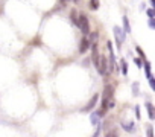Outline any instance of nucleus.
<instances>
[{"instance_id": "f257e3e1", "label": "nucleus", "mask_w": 155, "mask_h": 137, "mask_svg": "<svg viewBox=\"0 0 155 137\" xmlns=\"http://www.w3.org/2000/svg\"><path fill=\"white\" fill-rule=\"evenodd\" d=\"M78 26L81 28V31H82V34H90V23H88V18H87V15H84V14H81L79 15V18H78Z\"/></svg>"}, {"instance_id": "f03ea898", "label": "nucleus", "mask_w": 155, "mask_h": 137, "mask_svg": "<svg viewBox=\"0 0 155 137\" xmlns=\"http://www.w3.org/2000/svg\"><path fill=\"white\" fill-rule=\"evenodd\" d=\"M114 37H116V43H117V47L120 49V44L125 41V31L119 26H114Z\"/></svg>"}, {"instance_id": "7ed1b4c3", "label": "nucleus", "mask_w": 155, "mask_h": 137, "mask_svg": "<svg viewBox=\"0 0 155 137\" xmlns=\"http://www.w3.org/2000/svg\"><path fill=\"white\" fill-rule=\"evenodd\" d=\"M99 58H101V55H99V52H97V44L94 43V44H93V62H94L96 68L99 67Z\"/></svg>"}, {"instance_id": "20e7f679", "label": "nucleus", "mask_w": 155, "mask_h": 137, "mask_svg": "<svg viewBox=\"0 0 155 137\" xmlns=\"http://www.w3.org/2000/svg\"><path fill=\"white\" fill-rule=\"evenodd\" d=\"M97 101H99V95H94V96L90 99V102L87 104V107L84 108V111H90V110H91V108H93V107L97 104Z\"/></svg>"}, {"instance_id": "39448f33", "label": "nucleus", "mask_w": 155, "mask_h": 137, "mask_svg": "<svg viewBox=\"0 0 155 137\" xmlns=\"http://www.w3.org/2000/svg\"><path fill=\"white\" fill-rule=\"evenodd\" d=\"M90 40L88 38H82V41H81V46H79V52L81 53H85L87 52V49H88V46H90Z\"/></svg>"}, {"instance_id": "423d86ee", "label": "nucleus", "mask_w": 155, "mask_h": 137, "mask_svg": "<svg viewBox=\"0 0 155 137\" xmlns=\"http://www.w3.org/2000/svg\"><path fill=\"white\" fill-rule=\"evenodd\" d=\"M122 128H123L125 131L131 132V131H134L135 125H134V122H128V120H123V122H122Z\"/></svg>"}, {"instance_id": "0eeeda50", "label": "nucleus", "mask_w": 155, "mask_h": 137, "mask_svg": "<svg viewBox=\"0 0 155 137\" xmlns=\"http://www.w3.org/2000/svg\"><path fill=\"white\" fill-rule=\"evenodd\" d=\"M122 20H123V29H125V34H129V32H131V26H129V20H128V17L125 15Z\"/></svg>"}, {"instance_id": "6e6552de", "label": "nucleus", "mask_w": 155, "mask_h": 137, "mask_svg": "<svg viewBox=\"0 0 155 137\" xmlns=\"http://www.w3.org/2000/svg\"><path fill=\"white\" fill-rule=\"evenodd\" d=\"M113 92H114V87L113 85H107L105 87V98L107 99H111L113 98Z\"/></svg>"}, {"instance_id": "1a4fd4ad", "label": "nucleus", "mask_w": 155, "mask_h": 137, "mask_svg": "<svg viewBox=\"0 0 155 137\" xmlns=\"http://www.w3.org/2000/svg\"><path fill=\"white\" fill-rule=\"evenodd\" d=\"M146 108H147V113H149V119H150V120H153V119H155L153 105H152V104H146Z\"/></svg>"}, {"instance_id": "9d476101", "label": "nucleus", "mask_w": 155, "mask_h": 137, "mask_svg": "<svg viewBox=\"0 0 155 137\" xmlns=\"http://www.w3.org/2000/svg\"><path fill=\"white\" fill-rule=\"evenodd\" d=\"M90 9H93V11H96V9H99V6H101V2L99 0H90Z\"/></svg>"}, {"instance_id": "9b49d317", "label": "nucleus", "mask_w": 155, "mask_h": 137, "mask_svg": "<svg viewBox=\"0 0 155 137\" xmlns=\"http://www.w3.org/2000/svg\"><path fill=\"white\" fill-rule=\"evenodd\" d=\"M90 122H91L93 125H97V123H99V114H97V113H93V114L90 116Z\"/></svg>"}, {"instance_id": "f8f14e48", "label": "nucleus", "mask_w": 155, "mask_h": 137, "mask_svg": "<svg viewBox=\"0 0 155 137\" xmlns=\"http://www.w3.org/2000/svg\"><path fill=\"white\" fill-rule=\"evenodd\" d=\"M144 72H146V76L149 78V76H150V62H149V61L144 62Z\"/></svg>"}, {"instance_id": "ddd939ff", "label": "nucleus", "mask_w": 155, "mask_h": 137, "mask_svg": "<svg viewBox=\"0 0 155 137\" xmlns=\"http://www.w3.org/2000/svg\"><path fill=\"white\" fill-rule=\"evenodd\" d=\"M120 62H122V73H123V75H126V73H128V64H126V61H125V59H122Z\"/></svg>"}, {"instance_id": "4468645a", "label": "nucleus", "mask_w": 155, "mask_h": 137, "mask_svg": "<svg viewBox=\"0 0 155 137\" xmlns=\"http://www.w3.org/2000/svg\"><path fill=\"white\" fill-rule=\"evenodd\" d=\"M149 84H150V89H152V90H153V89H155V79H153V78H152V75H150V76H149Z\"/></svg>"}, {"instance_id": "2eb2a0df", "label": "nucleus", "mask_w": 155, "mask_h": 137, "mask_svg": "<svg viewBox=\"0 0 155 137\" xmlns=\"http://www.w3.org/2000/svg\"><path fill=\"white\" fill-rule=\"evenodd\" d=\"M149 28H152V29L155 28V18H153V17L149 18Z\"/></svg>"}, {"instance_id": "dca6fc26", "label": "nucleus", "mask_w": 155, "mask_h": 137, "mask_svg": "<svg viewBox=\"0 0 155 137\" xmlns=\"http://www.w3.org/2000/svg\"><path fill=\"white\" fill-rule=\"evenodd\" d=\"M132 90H134V95H138V84L137 82L132 85Z\"/></svg>"}, {"instance_id": "f3484780", "label": "nucleus", "mask_w": 155, "mask_h": 137, "mask_svg": "<svg viewBox=\"0 0 155 137\" xmlns=\"http://www.w3.org/2000/svg\"><path fill=\"white\" fill-rule=\"evenodd\" d=\"M147 15H149V18L155 15V12H153V9H152V8H150V9H147Z\"/></svg>"}, {"instance_id": "a211bd4d", "label": "nucleus", "mask_w": 155, "mask_h": 137, "mask_svg": "<svg viewBox=\"0 0 155 137\" xmlns=\"http://www.w3.org/2000/svg\"><path fill=\"white\" fill-rule=\"evenodd\" d=\"M147 135H149V137H152V135H153V131H152V126H147Z\"/></svg>"}, {"instance_id": "6ab92c4d", "label": "nucleus", "mask_w": 155, "mask_h": 137, "mask_svg": "<svg viewBox=\"0 0 155 137\" xmlns=\"http://www.w3.org/2000/svg\"><path fill=\"white\" fill-rule=\"evenodd\" d=\"M137 52L140 53V56H141V58H144V52H143V50H141L140 47H137Z\"/></svg>"}, {"instance_id": "aec40b11", "label": "nucleus", "mask_w": 155, "mask_h": 137, "mask_svg": "<svg viewBox=\"0 0 155 137\" xmlns=\"http://www.w3.org/2000/svg\"><path fill=\"white\" fill-rule=\"evenodd\" d=\"M135 114H137V117H140V108L138 107H135Z\"/></svg>"}, {"instance_id": "412c9836", "label": "nucleus", "mask_w": 155, "mask_h": 137, "mask_svg": "<svg viewBox=\"0 0 155 137\" xmlns=\"http://www.w3.org/2000/svg\"><path fill=\"white\" fill-rule=\"evenodd\" d=\"M96 38H97V34H96V32H94V34H93V35H91V41H94V40H96Z\"/></svg>"}, {"instance_id": "4be33fe9", "label": "nucleus", "mask_w": 155, "mask_h": 137, "mask_svg": "<svg viewBox=\"0 0 155 137\" xmlns=\"http://www.w3.org/2000/svg\"><path fill=\"white\" fill-rule=\"evenodd\" d=\"M135 64H137L138 67H141V61H140V59H135Z\"/></svg>"}, {"instance_id": "5701e85b", "label": "nucleus", "mask_w": 155, "mask_h": 137, "mask_svg": "<svg viewBox=\"0 0 155 137\" xmlns=\"http://www.w3.org/2000/svg\"><path fill=\"white\" fill-rule=\"evenodd\" d=\"M150 5H152V6H155V0H150Z\"/></svg>"}, {"instance_id": "b1692460", "label": "nucleus", "mask_w": 155, "mask_h": 137, "mask_svg": "<svg viewBox=\"0 0 155 137\" xmlns=\"http://www.w3.org/2000/svg\"><path fill=\"white\" fill-rule=\"evenodd\" d=\"M68 2H70V0H68ZM73 2H79V0H73Z\"/></svg>"}]
</instances>
